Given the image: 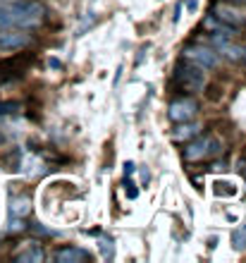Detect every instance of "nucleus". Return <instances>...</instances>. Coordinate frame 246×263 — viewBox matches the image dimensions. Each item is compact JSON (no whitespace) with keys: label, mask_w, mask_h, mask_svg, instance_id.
Masks as SVG:
<instances>
[{"label":"nucleus","mask_w":246,"mask_h":263,"mask_svg":"<svg viewBox=\"0 0 246 263\" xmlns=\"http://www.w3.org/2000/svg\"><path fill=\"white\" fill-rule=\"evenodd\" d=\"M46 7L36 0H7L0 3V29H27L41 24Z\"/></svg>","instance_id":"nucleus-1"},{"label":"nucleus","mask_w":246,"mask_h":263,"mask_svg":"<svg viewBox=\"0 0 246 263\" xmlns=\"http://www.w3.org/2000/svg\"><path fill=\"white\" fill-rule=\"evenodd\" d=\"M220 151H222V144L215 137H198V139H194L192 144H186L184 158L203 160V158H211V156H218Z\"/></svg>","instance_id":"nucleus-2"},{"label":"nucleus","mask_w":246,"mask_h":263,"mask_svg":"<svg viewBox=\"0 0 246 263\" xmlns=\"http://www.w3.org/2000/svg\"><path fill=\"white\" fill-rule=\"evenodd\" d=\"M175 77H177L179 86H184L186 91H201L205 86V69L196 67V65H192V63L179 65Z\"/></svg>","instance_id":"nucleus-3"},{"label":"nucleus","mask_w":246,"mask_h":263,"mask_svg":"<svg viewBox=\"0 0 246 263\" xmlns=\"http://www.w3.org/2000/svg\"><path fill=\"white\" fill-rule=\"evenodd\" d=\"M182 58H184V63H192L203 69H211L218 65V53L208 46H189V48H184Z\"/></svg>","instance_id":"nucleus-4"},{"label":"nucleus","mask_w":246,"mask_h":263,"mask_svg":"<svg viewBox=\"0 0 246 263\" xmlns=\"http://www.w3.org/2000/svg\"><path fill=\"white\" fill-rule=\"evenodd\" d=\"M196 112H198V103L194 98H177L167 108V118L172 122H189V120L196 118Z\"/></svg>","instance_id":"nucleus-5"},{"label":"nucleus","mask_w":246,"mask_h":263,"mask_svg":"<svg viewBox=\"0 0 246 263\" xmlns=\"http://www.w3.org/2000/svg\"><path fill=\"white\" fill-rule=\"evenodd\" d=\"M29 41H31V36L20 31V29H0V48H24Z\"/></svg>","instance_id":"nucleus-6"},{"label":"nucleus","mask_w":246,"mask_h":263,"mask_svg":"<svg viewBox=\"0 0 246 263\" xmlns=\"http://www.w3.org/2000/svg\"><path fill=\"white\" fill-rule=\"evenodd\" d=\"M55 261L58 263H86L91 261V254L79 247H62L55 251Z\"/></svg>","instance_id":"nucleus-7"},{"label":"nucleus","mask_w":246,"mask_h":263,"mask_svg":"<svg viewBox=\"0 0 246 263\" xmlns=\"http://www.w3.org/2000/svg\"><path fill=\"white\" fill-rule=\"evenodd\" d=\"M213 17L215 20H220L222 24H227V27H239L241 22H244V17H241L237 10H232V7L227 5H218L215 10H213Z\"/></svg>","instance_id":"nucleus-8"},{"label":"nucleus","mask_w":246,"mask_h":263,"mask_svg":"<svg viewBox=\"0 0 246 263\" xmlns=\"http://www.w3.org/2000/svg\"><path fill=\"white\" fill-rule=\"evenodd\" d=\"M213 41L218 43L220 53H222V55H227L230 60H241V58H244V48H239V46L230 43V39H225V36H213Z\"/></svg>","instance_id":"nucleus-9"},{"label":"nucleus","mask_w":246,"mask_h":263,"mask_svg":"<svg viewBox=\"0 0 246 263\" xmlns=\"http://www.w3.org/2000/svg\"><path fill=\"white\" fill-rule=\"evenodd\" d=\"M31 213V199L27 196H14L10 201V218H27Z\"/></svg>","instance_id":"nucleus-10"},{"label":"nucleus","mask_w":246,"mask_h":263,"mask_svg":"<svg viewBox=\"0 0 246 263\" xmlns=\"http://www.w3.org/2000/svg\"><path fill=\"white\" fill-rule=\"evenodd\" d=\"M14 261L17 263H41L43 261V251L39 244H34V247H27L24 251H20L17 256H14Z\"/></svg>","instance_id":"nucleus-11"},{"label":"nucleus","mask_w":246,"mask_h":263,"mask_svg":"<svg viewBox=\"0 0 246 263\" xmlns=\"http://www.w3.org/2000/svg\"><path fill=\"white\" fill-rule=\"evenodd\" d=\"M198 129H201L198 125H186V122H182V127L175 129V139H179V141H182V139H192L198 134Z\"/></svg>","instance_id":"nucleus-12"},{"label":"nucleus","mask_w":246,"mask_h":263,"mask_svg":"<svg viewBox=\"0 0 246 263\" xmlns=\"http://www.w3.org/2000/svg\"><path fill=\"white\" fill-rule=\"evenodd\" d=\"M232 242H234V249L237 251H244L246 249V230L241 232V230H237L232 235Z\"/></svg>","instance_id":"nucleus-13"},{"label":"nucleus","mask_w":246,"mask_h":263,"mask_svg":"<svg viewBox=\"0 0 246 263\" xmlns=\"http://www.w3.org/2000/svg\"><path fill=\"white\" fill-rule=\"evenodd\" d=\"M20 108L17 103H0V115H10V112H14Z\"/></svg>","instance_id":"nucleus-14"},{"label":"nucleus","mask_w":246,"mask_h":263,"mask_svg":"<svg viewBox=\"0 0 246 263\" xmlns=\"http://www.w3.org/2000/svg\"><path fill=\"white\" fill-rule=\"evenodd\" d=\"M124 192H127V196H129V199H137V196H139V192L134 189V182L124 180Z\"/></svg>","instance_id":"nucleus-15"},{"label":"nucleus","mask_w":246,"mask_h":263,"mask_svg":"<svg viewBox=\"0 0 246 263\" xmlns=\"http://www.w3.org/2000/svg\"><path fill=\"white\" fill-rule=\"evenodd\" d=\"M110 244H112V242H105V239L101 242V249H103V254H105V256H112V247H110Z\"/></svg>","instance_id":"nucleus-16"},{"label":"nucleus","mask_w":246,"mask_h":263,"mask_svg":"<svg viewBox=\"0 0 246 263\" xmlns=\"http://www.w3.org/2000/svg\"><path fill=\"white\" fill-rule=\"evenodd\" d=\"M124 175H134V163H127V165H124Z\"/></svg>","instance_id":"nucleus-17"},{"label":"nucleus","mask_w":246,"mask_h":263,"mask_svg":"<svg viewBox=\"0 0 246 263\" xmlns=\"http://www.w3.org/2000/svg\"><path fill=\"white\" fill-rule=\"evenodd\" d=\"M50 67H55V69H60V60H55V58H53V60H50Z\"/></svg>","instance_id":"nucleus-18"},{"label":"nucleus","mask_w":246,"mask_h":263,"mask_svg":"<svg viewBox=\"0 0 246 263\" xmlns=\"http://www.w3.org/2000/svg\"><path fill=\"white\" fill-rule=\"evenodd\" d=\"M234 3H246V0H234Z\"/></svg>","instance_id":"nucleus-19"},{"label":"nucleus","mask_w":246,"mask_h":263,"mask_svg":"<svg viewBox=\"0 0 246 263\" xmlns=\"http://www.w3.org/2000/svg\"><path fill=\"white\" fill-rule=\"evenodd\" d=\"M244 58H246V50H244Z\"/></svg>","instance_id":"nucleus-20"}]
</instances>
